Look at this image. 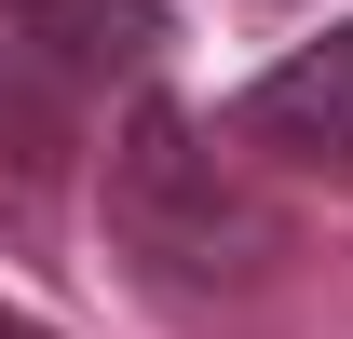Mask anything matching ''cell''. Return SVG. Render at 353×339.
Segmentation results:
<instances>
[{
	"mask_svg": "<svg viewBox=\"0 0 353 339\" xmlns=\"http://www.w3.org/2000/svg\"><path fill=\"white\" fill-rule=\"evenodd\" d=\"M95 217H109V258H123L150 298L176 312H218V298H259L285 271V204H272L259 176L231 163V123L204 109H176L163 82L123 109L109 136V176H95Z\"/></svg>",
	"mask_w": 353,
	"mask_h": 339,
	"instance_id": "1",
	"label": "cell"
},
{
	"mask_svg": "<svg viewBox=\"0 0 353 339\" xmlns=\"http://www.w3.org/2000/svg\"><path fill=\"white\" fill-rule=\"evenodd\" d=\"M82 123H95V82L0 28V231H14V245H41V231H54L68 163H82Z\"/></svg>",
	"mask_w": 353,
	"mask_h": 339,
	"instance_id": "2",
	"label": "cell"
},
{
	"mask_svg": "<svg viewBox=\"0 0 353 339\" xmlns=\"http://www.w3.org/2000/svg\"><path fill=\"white\" fill-rule=\"evenodd\" d=\"M231 136H245V150H272V163L353 176V14L326 28V41H299L285 68H259V82L231 95Z\"/></svg>",
	"mask_w": 353,
	"mask_h": 339,
	"instance_id": "3",
	"label": "cell"
},
{
	"mask_svg": "<svg viewBox=\"0 0 353 339\" xmlns=\"http://www.w3.org/2000/svg\"><path fill=\"white\" fill-rule=\"evenodd\" d=\"M0 28H14V41H41L54 68H82L95 95H109V82L150 95V68H163V41H176L163 0H0Z\"/></svg>",
	"mask_w": 353,
	"mask_h": 339,
	"instance_id": "4",
	"label": "cell"
},
{
	"mask_svg": "<svg viewBox=\"0 0 353 339\" xmlns=\"http://www.w3.org/2000/svg\"><path fill=\"white\" fill-rule=\"evenodd\" d=\"M0 339H54V326H41V312H14V298H0Z\"/></svg>",
	"mask_w": 353,
	"mask_h": 339,
	"instance_id": "5",
	"label": "cell"
}]
</instances>
